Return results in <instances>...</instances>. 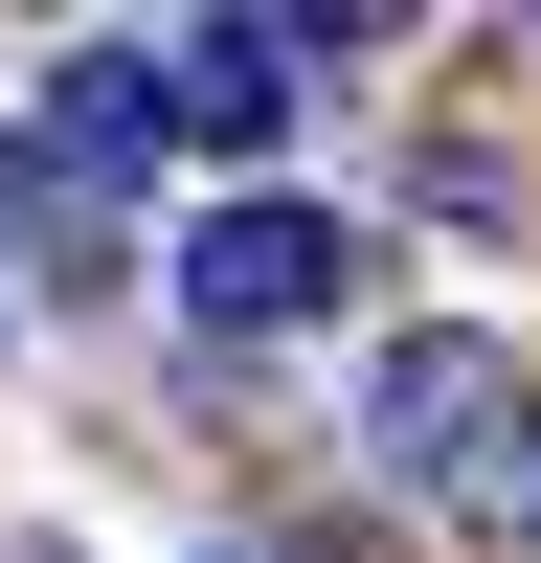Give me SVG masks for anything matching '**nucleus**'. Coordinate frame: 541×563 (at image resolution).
Masks as SVG:
<instances>
[{"label": "nucleus", "mask_w": 541, "mask_h": 563, "mask_svg": "<svg viewBox=\"0 0 541 563\" xmlns=\"http://www.w3.org/2000/svg\"><path fill=\"white\" fill-rule=\"evenodd\" d=\"M361 474L384 496H519L541 474V361L474 339V316H406L361 361Z\"/></svg>", "instance_id": "f257e3e1"}, {"label": "nucleus", "mask_w": 541, "mask_h": 563, "mask_svg": "<svg viewBox=\"0 0 541 563\" xmlns=\"http://www.w3.org/2000/svg\"><path fill=\"white\" fill-rule=\"evenodd\" d=\"M361 271H384V225L294 203V180H249V203L180 225V316H203V339H316V316H361Z\"/></svg>", "instance_id": "f03ea898"}, {"label": "nucleus", "mask_w": 541, "mask_h": 563, "mask_svg": "<svg viewBox=\"0 0 541 563\" xmlns=\"http://www.w3.org/2000/svg\"><path fill=\"white\" fill-rule=\"evenodd\" d=\"M361 23H180L158 45V90H180V135H203V158H270V135H294V90L339 68Z\"/></svg>", "instance_id": "7ed1b4c3"}, {"label": "nucleus", "mask_w": 541, "mask_h": 563, "mask_svg": "<svg viewBox=\"0 0 541 563\" xmlns=\"http://www.w3.org/2000/svg\"><path fill=\"white\" fill-rule=\"evenodd\" d=\"M158 135H180L158 45H68V68H45V180H90V203H113V180L158 158Z\"/></svg>", "instance_id": "20e7f679"}, {"label": "nucleus", "mask_w": 541, "mask_h": 563, "mask_svg": "<svg viewBox=\"0 0 541 563\" xmlns=\"http://www.w3.org/2000/svg\"><path fill=\"white\" fill-rule=\"evenodd\" d=\"M0 563H68V541H0Z\"/></svg>", "instance_id": "39448f33"}, {"label": "nucleus", "mask_w": 541, "mask_h": 563, "mask_svg": "<svg viewBox=\"0 0 541 563\" xmlns=\"http://www.w3.org/2000/svg\"><path fill=\"white\" fill-rule=\"evenodd\" d=\"M203 563H249V541H203Z\"/></svg>", "instance_id": "423d86ee"}]
</instances>
